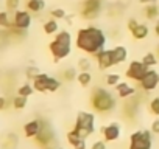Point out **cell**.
Wrapping results in <instances>:
<instances>
[{"instance_id":"1","label":"cell","mask_w":159,"mask_h":149,"mask_svg":"<svg viewBox=\"0 0 159 149\" xmlns=\"http://www.w3.org/2000/svg\"><path fill=\"white\" fill-rule=\"evenodd\" d=\"M106 42H108V37L105 31L95 25H88V27L80 28L75 36V47L89 56H94L98 51L105 50Z\"/></svg>"},{"instance_id":"2","label":"cell","mask_w":159,"mask_h":149,"mask_svg":"<svg viewBox=\"0 0 159 149\" xmlns=\"http://www.w3.org/2000/svg\"><path fill=\"white\" fill-rule=\"evenodd\" d=\"M89 104L97 113H108V112L116 109L117 100H116L112 92H109L108 89H105L102 86H97L91 92Z\"/></svg>"},{"instance_id":"3","label":"cell","mask_w":159,"mask_h":149,"mask_svg":"<svg viewBox=\"0 0 159 149\" xmlns=\"http://www.w3.org/2000/svg\"><path fill=\"white\" fill-rule=\"evenodd\" d=\"M48 51L53 56V62H59L72 53V34L67 30H59L55 39L48 44Z\"/></svg>"},{"instance_id":"4","label":"cell","mask_w":159,"mask_h":149,"mask_svg":"<svg viewBox=\"0 0 159 149\" xmlns=\"http://www.w3.org/2000/svg\"><path fill=\"white\" fill-rule=\"evenodd\" d=\"M73 130L84 140H88L95 132V113L92 112H78Z\"/></svg>"},{"instance_id":"5","label":"cell","mask_w":159,"mask_h":149,"mask_svg":"<svg viewBox=\"0 0 159 149\" xmlns=\"http://www.w3.org/2000/svg\"><path fill=\"white\" fill-rule=\"evenodd\" d=\"M151 130H136L129 135L128 149H151L153 147V137Z\"/></svg>"},{"instance_id":"6","label":"cell","mask_w":159,"mask_h":149,"mask_svg":"<svg viewBox=\"0 0 159 149\" xmlns=\"http://www.w3.org/2000/svg\"><path fill=\"white\" fill-rule=\"evenodd\" d=\"M103 11V0H84L81 3L80 16L84 20H95Z\"/></svg>"},{"instance_id":"7","label":"cell","mask_w":159,"mask_h":149,"mask_svg":"<svg viewBox=\"0 0 159 149\" xmlns=\"http://www.w3.org/2000/svg\"><path fill=\"white\" fill-rule=\"evenodd\" d=\"M150 68L142 62V61H131L129 62V65H128V68H126V71H125V76L129 79V81H134V83H140L142 79H143V76L147 74V71H148Z\"/></svg>"},{"instance_id":"8","label":"cell","mask_w":159,"mask_h":149,"mask_svg":"<svg viewBox=\"0 0 159 149\" xmlns=\"http://www.w3.org/2000/svg\"><path fill=\"white\" fill-rule=\"evenodd\" d=\"M34 141H36V144L41 146L42 149H44V147H48V146H52V144L55 143V132H53L52 126H50L47 121L42 120L41 130H39V134L34 137Z\"/></svg>"},{"instance_id":"9","label":"cell","mask_w":159,"mask_h":149,"mask_svg":"<svg viewBox=\"0 0 159 149\" xmlns=\"http://www.w3.org/2000/svg\"><path fill=\"white\" fill-rule=\"evenodd\" d=\"M31 22H33V17L28 10H17L13 13V28L27 31L31 27Z\"/></svg>"},{"instance_id":"10","label":"cell","mask_w":159,"mask_h":149,"mask_svg":"<svg viewBox=\"0 0 159 149\" xmlns=\"http://www.w3.org/2000/svg\"><path fill=\"white\" fill-rule=\"evenodd\" d=\"M159 86V71H156L154 68H150L147 71V74L143 76V79L139 83V87L143 90V92H153L156 90Z\"/></svg>"},{"instance_id":"11","label":"cell","mask_w":159,"mask_h":149,"mask_svg":"<svg viewBox=\"0 0 159 149\" xmlns=\"http://www.w3.org/2000/svg\"><path fill=\"white\" fill-rule=\"evenodd\" d=\"M94 57H95V61H97V65H98V70H109V68H112V67H116L114 65V59H112V53H111V48L109 50H102V51H98L97 54H94Z\"/></svg>"},{"instance_id":"12","label":"cell","mask_w":159,"mask_h":149,"mask_svg":"<svg viewBox=\"0 0 159 149\" xmlns=\"http://www.w3.org/2000/svg\"><path fill=\"white\" fill-rule=\"evenodd\" d=\"M102 134H103L105 141H109L111 143V141H117L120 138L122 129H120V126L117 123H111V124H108V126H105L102 129Z\"/></svg>"},{"instance_id":"13","label":"cell","mask_w":159,"mask_h":149,"mask_svg":"<svg viewBox=\"0 0 159 149\" xmlns=\"http://www.w3.org/2000/svg\"><path fill=\"white\" fill-rule=\"evenodd\" d=\"M41 126H42V120H39V118L30 120L28 123L24 124V135H25L27 138H34V137L39 134Z\"/></svg>"},{"instance_id":"14","label":"cell","mask_w":159,"mask_h":149,"mask_svg":"<svg viewBox=\"0 0 159 149\" xmlns=\"http://www.w3.org/2000/svg\"><path fill=\"white\" fill-rule=\"evenodd\" d=\"M48 74L47 73H39L38 76L31 81V86L34 89V92H39V93H45L47 92V83H48Z\"/></svg>"},{"instance_id":"15","label":"cell","mask_w":159,"mask_h":149,"mask_svg":"<svg viewBox=\"0 0 159 149\" xmlns=\"http://www.w3.org/2000/svg\"><path fill=\"white\" fill-rule=\"evenodd\" d=\"M116 92H117L119 98H122V100H126V98H129V96L136 95V87L129 86L128 83H123V81H120V83L116 86Z\"/></svg>"},{"instance_id":"16","label":"cell","mask_w":159,"mask_h":149,"mask_svg":"<svg viewBox=\"0 0 159 149\" xmlns=\"http://www.w3.org/2000/svg\"><path fill=\"white\" fill-rule=\"evenodd\" d=\"M111 53H112L114 65H119V64H122L128 59V50L123 45H116L114 48H111Z\"/></svg>"},{"instance_id":"17","label":"cell","mask_w":159,"mask_h":149,"mask_svg":"<svg viewBox=\"0 0 159 149\" xmlns=\"http://www.w3.org/2000/svg\"><path fill=\"white\" fill-rule=\"evenodd\" d=\"M142 14L147 20H157L159 19V5L157 3H150V5H143Z\"/></svg>"},{"instance_id":"18","label":"cell","mask_w":159,"mask_h":149,"mask_svg":"<svg viewBox=\"0 0 159 149\" xmlns=\"http://www.w3.org/2000/svg\"><path fill=\"white\" fill-rule=\"evenodd\" d=\"M148 34H150V27H148L147 23H140V22H139V25L131 31V36H133L134 40H143V39L148 37Z\"/></svg>"},{"instance_id":"19","label":"cell","mask_w":159,"mask_h":149,"mask_svg":"<svg viewBox=\"0 0 159 149\" xmlns=\"http://www.w3.org/2000/svg\"><path fill=\"white\" fill-rule=\"evenodd\" d=\"M27 10L33 14H39L45 10V2L44 0H27V3H25Z\"/></svg>"},{"instance_id":"20","label":"cell","mask_w":159,"mask_h":149,"mask_svg":"<svg viewBox=\"0 0 159 149\" xmlns=\"http://www.w3.org/2000/svg\"><path fill=\"white\" fill-rule=\"evenodd\" d=\"M42 30H44V33H45L47 36L56 34V33L59 31V22L50 17L48 20H45V22H44V25H42Z\"/></svg>"},{"instance_id":"21","label":"cell","mask_w":159,"mask_h":149,"mask_svg":"<svg viewBox=\"0 0 159 149\" xmlns=\"http://www.w3.org/2000/svg\"><path fill=\"white\" fill-rule=\"evenodd\" d=\"M76 70L73 68V67H67V68H64L61 73H59V78H61V81L62 83H73L75 79H76Z\"/></svg>"},{"instance_id":"22","label":"cell","mask_w":159,"mask_h":149,"mask_svg":"<svg viewBox=\"0 0 159 149\" xmlns=\"http://www.w3.org/2000/svg\"><path fill=\"white\" fill-rule=\"evenodd\" d=\"M11 13L5 11H0V28L3 30H11L13 28V17L10 16Z\"/></svg>"},{"instance_id":"23","label":"cell","mask_w":159,"mask_h":149,"mask_svg":"<svg viewBox=\"0 0 159 149\" xmlns=\"http://www.w3.org/2000/svg\"><path fill=\"white\" fill-rule=\"evenodd\" d=\"M76 81L81 87H88L92 83V73L91 71H80L76 74Z\"/></svg>"},{"instance_id":"24","label":"cell","mask_w":159,"mask_h":149,"mask_svg":"<svg viewBox=\"0 0 159 149\" xmlns=\"http://www.w3.org/2000/svg\"><path fill=\"white\" fill-rule=\"evenodd\" d=\"M148 68H153L154 65H157V62H159V59L156 57V54H154V51H148V53H145L143 54V57L140 59Z\"/></svg>"},{"instance_id":"25","label":"cell","mask_w":159,"mask_h":149,"mask_svg":"<svg viewBox=\"0 0 159 149\" xmlns=\"http://www.w3.org/2000/svg\"><path fill=\"white\" fill-rule=\"evenodd\" d=\"M61 86H62V81L61 79H58V78H53V76H50L48 78V83H47V92H58L59 89H61Z\"/></svg>"},{"instance_id":"26","label":"cell","mask_w":159,"mask_h":149,"mask_svg":"<svg viewBox=\"0 0 159 149\" xmlns=\"http://www.w3.org/2000/svg\"><path fill=\"white\" fill-rule=\"evenodd\" d=\"M13 107L16 109V110H22V109H25L27 107V103H28V98H25V96H20V95H16L14 98H13Z\"/></svg>"},{"instance_id":"27","label":"cell","mask_w":159,"mask_h":149,"mask_svg":"<svg viewBox=\"0 0 159 149\" xmlns=\"http://www.w3.org/2000/svg\"><path fill=\"white\" fill-rule=\"evenodd\" d=\"M48 14H50V17H52V19H55V20H64V19H66V16H67L66 10H64V8H59V6L52 8Z\"/></svg>"},{"instance_id":"28","label":"cell","mask_w":159,"mask_h":149,"mask_svg":"<svg viewBox=\"0 0 159 149\" xmlns=\"http://www.w3.org/2000/svg\"><path fill=\"white\" fill-rule=\"evenodd\" d=\"M33 93H34V89H33V86H31L30 83H25V84H22V86L17 89V95H20V96H25V98L31 96Z\"/></svg>"},{"instance_id":"29","label":"cell","mask_w":159,"mask_h":149,"mask_svg":"<svg viewBox=\"0 0 159 149\" xmlns=\"http://www.w3.org/2000/svg\"><path fill=\"white\" fill-rule=\"evenodd\" d=\"M120 81H122V78H120L119 73H109V74H106V84L109 87H116Z\"/></svg>"},{"instance_id":"30","label":"cell","mask_w":159,"mask_h":149,"mask_svg":"<svg viewBox=\"0 0 159 149\" xmlns=\"http://www.w3.org/2000/svg\"><path fill=\"white\" fill-rule=\"evenodd\" d=\"M91 67H92V62H91L89 57L78 59V68H80V71H91Z\"/></svg>"},{"instance_id":"31","label":"cell","mask_w":159,"mask_h":149,"mask_svg":"<svg viewBox=\"0 0 159 149\" xmlns=\"http://www.w3.org/2000/svg\"><path fill=\"white\" fill-rule=\"evenodd\" d=\"M19 6H20V0H5V8L8 13H14L20 10Z\"/></svg>"},{"instance_id":"32","label":"cell","mask_w":159,"mask_h":149,"mask_svg":"<svg viewBox=\"0 0 159 149\" xmlns=\"http://www.w3.org/2000/svg\"><path fill=\"white\" fill-rule=\"evenodd\" d=\"M148 109H150V112H151L153 115L159 117V96L151 98V101H150V104H148Z\"/></svg>"},{"instance_id":"33","label":"cell","mask_w":159,"mask_h":149,"mask_svg":"<svg viewBox=\"0 0 159 149\" xmlns=\"http://www.w3.org/2000/svg\"><path fill=\"white\" fill-rule=\"evenodd\" d=\"M39 73H41V70H39L36 65H30V67H27V70H25V76H27L28 79H31V81H33Z\"/></svg>"},{"instance_id":"34","label":"cell","mask_w":159,"mask_h":149,"mask_svg":"<svg viewBox=\"0 0 159 149\" xmlns=\"http://www.w3.org/2000/svg\"><path fill=\"white\" fill-rule=\"evenodd\" d=\"M16 144H17V137H16L14 134H10V135L7 137L5 147H8V149H14V147H16Z\"/></svg>"},{"instance_id":"35","label":"cell","mask_w":159,"mask_h":149,"mask_svg":"<svg viewBox=\"0 0 159 149\" xmlns=\"http://www.w3.org/2000/svg\"><path fill=\"white\" fill-rule=\"evenodd\" d=\"M137 25H139V20H137V19H134V17H129V19H128V22H126V28H128V31H129V33H131Z\"/></svg>"},{"instance_id":"36","label":"cell","mask_w":159,"mask_h":149,"mask_svg":"<svg viewBox=\"0 0 159 149\" xmlns=\"http://www.w3.org/2000/svg\"><path fill=\"white\" fill-rule=\"evenodd\" d=\"M89 149H106V141H103V140H97V141L92 143V146H91Z\"/></svg>"},{"instance_id":"37","label":"cell","mask_w":159,"mask_h":149,"mask_svg":"<svg viewBox=\"0 0 159 149\" xmlns=\"http://www.w3.org/2000/svg\"><path fill=\"white\" fill-rule=\"evenodd\" d=\"M73 149H88V144H86V140L84 138H80L73 146H72Z\"/></svg>"},{"instance_id":"38","label":"cell","mask_w":159,"mask_h":149,"mask_svg":"<svg viewBox=\"0 0 159 149\" xmlns=\"http://www.w3.org/2000/svg\"><path fill=\"white\" fill-rule=\"evenodd\" d=\"M150 130H151V134H153V135H159V118H156V120L151 123Z\"/></svg>"},{"instance_id":"39","label":"cell","mask_w":159,"mask_h":149,"mask_svg":"<svg viewBox=\"0 0 159 149\" xmlns=\"http://www.w3.org/2000/svg\"><path fill=\"white\" fill-rule=\"evenodd\" d=\"M10 104V100L5 98V96H0V110H5Z\"/></svg>"},{"instance_id":"40","label":"cell","mask_w":159,"mask_h":149,"mask_svg":"<svg viewBox=\"0 0 159 149\" xmlns=\"http://www.w3.org/2000/svg\"><path fill=\"white\" fill-rule=\"evenodd\" d=\"M153 31H154V34L159 37V19L154 22V25H153Z\"/></svg>"},{"instance_id":"41","label":"cell","mask_w":159,"mask_h":149,"mask_svg":"<svg viewBox=\"0 0 159 149\" xmlns=\"http://www.w3.org/2000/svg\"><path fill=\"white\" fill-rule=\"evenodd\" d=\"M142 5H150V3H157V0H139Z\"/></svg>"},{"instance_id":"42","label":"cell","mask_w":159,"mask_h":149,"mask_svg":"<svg viewBox=\"0 0 159 149\" xmlns=\"http://www.w3.org/2000/svg\"><path fill=\"white\" fill-rule=\"evenodd\" d=\"M69 25H72V16H66V19H64Z\"/></svg>"},{"instance_id":"43","label":"cell","mask_w":159,"mask_h":149,"mask_svg":"<svg viewBox=\"0 0 159 149\" xmlns=\"http://www.w3.org/2000/svg\"><path fill=\"white\" fill-rule=\"evenodd\" d=\"M154 54H156V57L159 59V44L156 45V51H154Z\"/></svg>"},{"instance_id":"44","label":"cell","mask_w":159,"mask_h":149,"mask_svg":"<svg viewBox=\"0 0 159 149\" xmlns=\"http://www.w3.org/2000/svg\"><path fill=\"white\" fill-rule=\"evenodd\" d=\"M44 149H62V147H53V146H48V147H44Z\"/></svg>"},{"instance_id":"45","label":"cell","mask_w":159,"mask_h":149,"mask_svg":"<svg viewBox=\"0 0 159 149\" xmlns=\"http://www.w3.org/2000/svg\"><path fill=\"white\" fill-rule=\"evenodd\" d=\"M81 2H84V0H81Z\"/></svg>"}]
</instances>
